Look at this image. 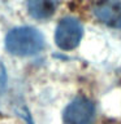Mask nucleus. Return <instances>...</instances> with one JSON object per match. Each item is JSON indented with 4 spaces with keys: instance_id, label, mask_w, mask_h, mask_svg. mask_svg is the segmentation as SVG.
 <instances>
[{
    "instance_id": "1",
    "label": "nucleus",
    "mask_w": 121,
    "mask_h": 124,
    "mask_svg": "<svg viewBox=\"0 0 121 124\" xmlns=\"http://www.w3.org/2000/svg\"><path fill=\"white\" fill-rule=\"evenodd\" d=\"M44 46V38L37 29L29 26L16 27L5 38V48L10 54L27 57L37 54Z\"/></svg>"
},
{
    "instance_id": "2",
    "label": "nucleus",
    "mask_w": 121,
    "mask_h": 124,
    "mask_svg": "<svg viewBox=\"0 0 121 124\" xmlns=\"http://www.w3.org/2000/svg\"><path fill=\"white\" fill-rule=\"evenodd\" d=\"M83 36V27L74 17H65L57 23L55 31V41L62 50L76 49Z\"/></svg>"
},
{
    "instance_id": "3",
    "label": "nucleus",
    "mask_w": 121,
    "mask_h": 124,
    "mask_svg": "<svg viewBox=\"0 0 121 124\" xmlns=\"http://www.w3.org/2000/svg\"><path fill=\"white\" fill-rule=\"evenodd\" d=\"M95 116V106L86 97H77L64 110V124H91Z\"/></svg>"
},
{
    "instance_id": "4",
    "label": "nucleus",
    "mask_w": 121,
    "mask_h": 124,
    "mask_svg": "<svg viewBox=\"0 0 121 124\" xmlns=\"http://www.w3.org/2000/svg\"><path fill=\"white\" fill-rule=\"evenodd\" d=\"M92 12L104 25L113 29H121V0H99Z\"/></svg>"
},
{
    "instance_id": "5",
    "label": "nucleus",
    "mask_w": 121,
    "mask_h": 124,
    "mask_svg": "<svg viewBox=\"0 0 121 124\" xmlns=\"http://www.w3.org/2000/svg\"><path fill=\"white\" fill-rule=\"evenodd\" d=\"M56 8V0H27V10L31 17L44 19L52 16Z\"/></svg>"
},
{
    "instance_id": "6",
    "label": "nucleus",
    "mask_w": 121,
    "mask_h": 124,
    "mask_svg": "<svg viewBox=\"0 0 121 124\" xmlns=\"http://www.w3.org/2000/svg\"><path fill=\"white\" fill-rule=\"evenodd\" d=\"M5 83H7V71H5V67H4L3 62L0 61V92L5 87Z\"/></svg>"
}]
</instances>
